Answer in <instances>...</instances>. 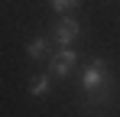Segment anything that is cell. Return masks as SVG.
Segmentation results:
<instances>
[{
	"label": "cell",
	"mask_w": 120,
	"mask_h": 117,
	"mask_svg": "<svg viewBox=\"0 0 120 117\" xmlns=\"http://www.w3.org/2000/svg\"><path fill=\"white\" fill-rule=\"evenodd\" d=\"M52 72L45 68V72H39V75H33L29 78V98H45L49 91H52Z\"/></svg>",
	"instance_id": "5"
},
{
	"label": "cell",
	"mask_w": 120,
	"mask_h": 117,
	"mask_svg": "<svg viewBox=\"0 0 120 117\" xmlns=\"http://www.w3.org/2000/svg\"><path fill=\"white\" fill-rule=\"evenodd\" d=\"M49 36H52V42H55V46H75V42L84 36V26L78 23V16L65 13V16L52 26V33H49Z\"/></svg>",
	"instance_id": "3"
},
{
	"label": "cell",
	"mask_w": 120,
	"mask_h": 117,
	"mask_svg": "<svg viewBox=\"0 0 120 117\" xmlns=\"http://www.w3.org/2000/svg\"><path fill=\"white\" fill-rule=\"evenodd\" d=\"M45 68H49L55 78H68L75 68H78V52H75L71 46H59V49H52V55H49V62H45Z\"/></svg>",
	"instance_id": "2"
},
{
	"label": "cell",
	"mask_w": 120,
	"mask_h": 117,
	"mask_svg": "<svg viewBox=\"0 0 120 117\" xmlns=\"http://www.w3.org/2000/svg\"><path fill=\"white\" fill-rule=\"evenodd\" d=\"M26 55L33 58V62H49V55H52V36H49V33L33 36L26 42Z\"/></svg>",
	"instance_id": "4"
},
{
	"label": "cell",
	"mask_w": 120,
	"mask_h": 117,
	"mask_svg": "<svg viewBox=\"0 0 120 117\" xmlns=\"http://www.w3.org/2000/svg\"><path fill=\"white\" fill-rule=\"evenodd\" d=\"M78 85H81V94L88 98L91 104L101 107L107 98L114 94V75H110L107 58H101V55L84 58V65H81V72H78Z\"/></svg>",
	"instance_id": "1"
},
{
	"label": "cell",
	"mask_w": 120,
	"mask_h": 117,
	"mask_svg": "<svg viewBox=\"0 0 120 117\" xmlns=\"http://www.w3.org/2000/svg\"><path fill=\"white\" fill-rule=\"evenodd\" d=\"M49 7H52V13L65 16V13H75V10H78L81 0H49Z\"/></svg>",
	"instance_id": "6"
}]
</instances>
